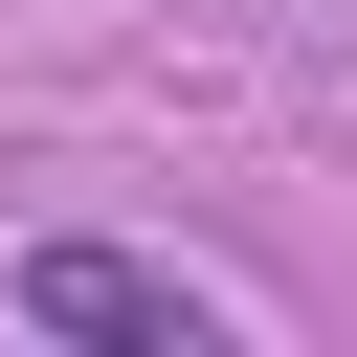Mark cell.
I'll return each mask as SVG.
<instances>
[{
	"mask_svg": "<svg viewBox=\"0 0 357 357\" xmlns=\"http://www.w3.org/2000/svg\"><path fill=\"white\" fill-rule=\"evenodd\" d=\"M0 312H22V335H178V357L223 335V290H178L156 245H89V223H67V245H22V268H0Z\"/></svg>",
	"mask_w": 357,
	"mask_h": 357,
	"instance_id": "1",
	"label": "cell"
}]
</instances>
